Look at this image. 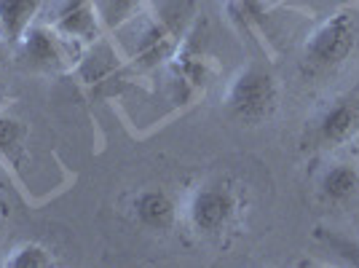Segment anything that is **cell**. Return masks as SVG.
I'll use <instances>...</instances> for the list:
<instances>
[{"mask_svg":"<svg viewBox=\"0 0 359 268\" xmlns=\"http://www.w3.org/2000/svg\"><path fill=\"white\" fill-rule=\"evenodd\" d=\"M276 105H279L276 78L260 65H250V67L239 70L225 91L228 116L247 126H257V123L269 121Z\"/></svg>","mask_w":359,"mask_h":268,"instance_id":"6da1fadb","label":"cell"},{"mask_svg":"<svg viewBox=\"0 0 359 268\" xmlns=\"http://www.w3.org/2000/svg\"><path fill=\"white\" fill-rule=\"evenodd\" d=\"M239 212V196L228 182H207L196 188L188 204V220L198 234L217 236L233 223Z\"/></svg>","mask_w":359,"mask_h":268,"instance_id":"7a4b0ae2","label":"cell"},{"mask_svg":"<svg viewBox=\"0 0 359 268\" xmlns=\"http://www.w3.org/2000/svg\"><path fill=\"white\" fill-rule=\"evenodd\" d=\"M19 60L32 70H46V73H62L73 65V54L78 43L65 38L57 27H43L32 25L19 41Z\"/></svg>","mask_w":359,"mask_h":268,"instance_id":"3957f363","label":"cell"},{"mask_svg":"<svg viewBox=\"0 0 359 268\" xmlns=\"http://www.w3.org/2000/svg\"><path fill=\"white\" fill-rule=\"evenodd\" d=\"M357 46V22L348 11H338L319 25L306 41V57L316 67H338Z\"/></svg>","mask_w":359,"mask_h":268,"instance_id":"277c9868","label":"cell"},{"mask_svg":"<svg viewBox=\"0 0 359 268\" xmlns=\"http://www.w3.org/2000/svg\"><path fill=\"white\" fill-rule=\"evenodd\" d=\"M359 134V94H344L332 100L327 110L316 121V137L322 145L338 148L351 142Z\"/></svg>","mask_w":359,"mask_h":268,"instance_id":"5b68a950","label":"cell"},{"mask_svg":"<svg viewBox=\"0 0 359 268\" xmlns=\"http://www.w3.org/2000/svg\"><path fill=\"white\" fill-rule=\"evenodd\" d=\"M132 212L140 225H145L148 231H169L177 217V207L172 201V196L161 188H145L132 199Z\"/></svg>","mask_w":359,"mask_h":268,"instance_id":"8992f818","label":"cell"},{"mask_svg":"<svg viewBox=\"0 0 359 268\" xmlns=\"http://www.w3.org/2000/svg\"><path fill=\"white\" fill-rule=\"evenodd\" d=\"M54 27L70 38L75 43H91L100 35V19L94 14V6L89 3H75V6H65L54 22Z\"/></svg>","mask_w":359,"mask_h":268,"instance_id":"52a82bcc","label":"cell"},{"mask_svg":"<svg viewBox=\"0 0 359 268\" xmlns=\"http://www.w3.org/2000/svg\"><path fill=\"white\" fill-rule=\"evenodd\" d=\"M43 0H0V30L8 43H19L25 32L35 25Z\"/></svg>","mask_w":359,"mask_h":268,"instance_id":"ba28073f","label":"cell"},{"mask_svg":"<svg viewBox=\"0 0 359 268\" xmlns=\"http://www.w3.org/2000/svg\"><path fill=\"white\" fill-rule=\"evenodd\" d=\"M319 188H322V196H325L327 201H346V199H351V196L357 194L359 172L351 164L338 161V164H332L327 172L322 175Z\"/></svg>","mask_w":359,"mask_h":268,"instance_id":"9c48e42d","label":"cell"},{"mask_svg":"<svg viewBox=\"0 0 359 268\" xmlns=\"http://www.w3.org/2000/svg\"><path fill=\"white\" fill-rule=\"evenodd\" d=\"M25 142H27V126L11 116H0V159L11 166H19L25 159Z\"/></svg>","mask_w":359,"mask_h":268,"instance_id":"30bf717a","label":"cell"},{"mask_svg":"<svg viewBox=\"0 0 359 268\" xmlns=\"http://www.w3.org/2000/svg\"><path fill=\"white\" fill-rule=\"evenodd\" d=\"M140 3L142 0H91L102 30H116L121 25H126L132 16H137Z\"/></svg>","mask_w":359,"mask_h":268,"instance_id":"8fae6325","label":"cell"},{"mask_svg":"<svg viewBox=\"0 0 359 268\" xmlns=\"http://www.w3.org/2000/svg\"><path fill=\"white\" fill-rule=\"evenodd\" d=\"M6 268H51L54 266V257L46 250L43 244L38 241H25L19 244L16 250H11V255L3 260Z\"/></svg>","mask_w":359,"mask_h":268,"instance_id":"7c38bea8","label":"cell"},{"mask_svg":"<svg viewBox=\"0 0 359 268\" xmlns=\"http://www.w3.org/2000/svg\"><path fill=\"white\" fill-rule=\"evenodd\" d=\"M332 241V247L338 250L341 257H346L351 266H359V244L357 241H341V239H330Z\"/></svg>","mask_w":359,"mask_h":268,"instance_id":"4fadbf2b","label":"cell"},{"mask_svg":"<svg viewBox=\"0 0 359 268\" xmlns=\"http://www.w3.org/2000/svg\"><path fill=\"white\" fill-rule=\"evenodd\" d=\"M3 65H6V43L0 41V70H3Z\"/></svg>","mask_w":359,"mask_h":268,"instance_id":"5bb4252c","label":"cell"}]
</instances>
